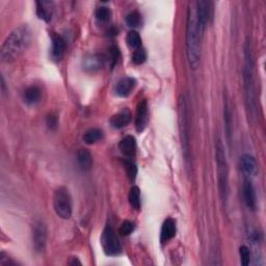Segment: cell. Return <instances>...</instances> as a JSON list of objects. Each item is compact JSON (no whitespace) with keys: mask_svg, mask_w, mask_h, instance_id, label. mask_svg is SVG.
<instances>
[{"mask_svg":"<svg viewBox=\"0 0 266 266\" xmlns=\"http://www.w3.org/2000/svg\"><path fill=\"white\" fill-rule=\"evenodd\" d=\"M224 120H225V129L227 133V139L229 144L232 141V113H231V108L228 98H225L224 102Z\"/></svg>","mask_w":266,"mask_h":266,"instance_id":"21","label":"cell"},{"mask_svg":"<svg viewBox=\"0 0 266 266\" xmlns=\"http://www.w3.org/2000/svg\"><path fill=\"white\" fill-rule=\"evenodd\" d=\"M71 265H75V264H78V265H80L81 264V262L80 261H78V260H77V259H73V261L70 263Z\"/></svg>","mask_w":266,"mask_h":266,"instance_id":"35","label":"cell"},{"mask_svg":"<svg viewBox=\"0 0 266 266\" xmlns=\"http://www.w3.org/2000/svg\"><path fill=\"white\" fill-rule=\"evenodd\" d=\"M126 23L129 27L136 28L141 26L142 24V15L139 12H131L127 15L126 17Z\"/></svg>","mask_w":266,"mask_h":266,"instance_id":"27","label":"cell"},{"mask_svg":"<svg viewBox=\"0 0 266 266\" xmlns=\"http://www.w3.org/2000/svg\"><path fill=\"white\" fill-rule=\"evenodd\" d=\"M136 87V80L132 77H124V78L120 79L116 87L115 92L120 97H128L133 92Z\"/></svg>","mask_w":266,"mask_h":266,"instance_id":"12","label":"cell"},{"mask_svg":"<svg viewBox=\"0 0 266 266\" xmlns=\"http://www.w3.org/2000/svg\"><path fill=\"white\" fill-rule=\"evenodd\" d=\"M242 192H243V200H244L246 207L251 210H255L257 206V196H256L255 187L250 179H244Z\"/></svg>","mask_w":266,"mask_h":266,"instance_id":"11","label":"cell"},{"mask_svg":"<svg viewBox=\"0 0 266 266\" xmlns=\"http://www.w3.org/2000/svg\"><path fill=\"white\" fill-rule=\"evenodd\" d=\"M148 116H149L148 101L145 99H143L140 101L136 109L135 128L137 132H143L145 130V128L148 123Z\"/></svg>","mask_w":266,"mask_h":266,"instance_id":"10","label":"cell"},{"mask_svg":"<svg viewBox=\"0 0 266 266\" xmlns=\"http://www.w3.org/2000/svg\"><path fill=\"white\" fill-rule=\"evenodd\" d=\"M47 126L50 130H56L57 127H58V119H57V116L53 115V114H50L48 117H47Z\"/></svg>","mask_w":266,"mask_h":266,"instance_id":"33","label":"cell"},{"mask_svg":"<svg viewBox=\"0 0 266 266\" xmlns=\"http://www.w3.org/2000/svg\"><path fill=\"white\" fill-rule=\"evenodd\" d=\"M77 162L80 169L84 171H89L93 167V156L88 149H80L77 152Z\"/></svg>","mask_w":266,"mask_h":266,"instance_id":"20","label":"cell"},{"mask_svg":"<svg viewBox=\"0 0 266 266\" xmlns=\"http://www.w3.org/2000/svg\"><path fill=\"white\" fill-rule=\"evenodd\" d=\"M239 255H240V261L243 266H247L251 263V252L248 247L245 245L240 246L239 248Z\"/></svg>","mask_w":266,"mask_h":266,"instance_id":"31","label":"cell"},{"mask_svg":"<svg viewBox=\"0 0 266 266\" xmlns=\"http://www.w3.org/2000/svg\"><path fill=\"white\" fill-rule=\"evenodd\" d=\"M127 44L131 49L137 50L142 48V38L136 30H130L127 34Z\"/></svg>","mask_w":266,"mask_h":266,"instance_id":"25","label":"cell"},{"mask_svg":"<svg viewBox=\"0 0 266 266\" xmlns=\"http://www.w3.org/2000/svg\"><path fill=\"white\" fill-rule=\"evenodd\" d=\"M128 200H129L130 206L134 210H140L142 206L141 201V191L137 186H132L129 192V195H128Z\"/></svg>","mask_w":266,"mask_h":266,"instance_id":"24","label":"cell"},{"mask_svg":"<svg viewBox=\"0 0 266 266\" xmlns=\"http://www.w3.org/2000/svg\"><path fill=\"white\" fill-rule=\"evenodd\" d=\"M101 244L103 251L107 256H118L122 252L121 242H120L115 229L110 225H107L103 230Z\"/></svg>","mask_w":266,"mask_h":266,"instance_id":"7","label":"cell"},{"mask_svg":"<svg viewBox=\"0 0 266 266\" xmlns=\"http://www.w3.org/2000/svg\"><path fill=\"white\" fill-rule=\"evenodd\" d=\"M216 160L219 194L221 200L226 202L229 193V167L224 144L220 140H218L216 145Z\"/></svg>","mask_w":266,"mask_h":266,"instance_id":"5","label":"cell"},{"mask_svg":"<svg viewBox=\"0 0 266 266\" xmlns=\"http://www.w3.org/2000/svg\"><path fill=\"white\" fill-rule=\"evenodd\" d=\"M32 32L27 24H22L11 31L0 49V59L2 63L10 64L19 58L29 47Z\"/></svg>","mask_w":266,"mask_h":266,"instance_id":"1","label":"cell"},{"mask_svg":"<svg viewBox=\"0 0 266 266\" xmlns=\"http://www.w3.org/2000/svg\"><path fill=\"white\" fill-rule=\"evenodd\" d=\"M47 236L48 231L44 222L40 220L34 222L32 227V244L37 253H43L45 251Z\"/></svg>","mask_w":266,"mask_h":266,"instance_id":"8","label":"cell"},{"mask_svg":"<svg viewBox=\"0 0 266 266\" xmlns=\"http://www.w3.org/2000/svg\"><path fill=\"white\" fill-rule=\"evenodd\" d=\"M177 233L176 220L174 218H167L162 224L160 231V242L162 244L169 242L170 239H173Z\"/></svg>","mask_w":266,"mask_h":266,"instance_id":"14","label":"cell"},{"mask_svg":"<svg viewBox=\"0 0 266 266\" xmlns=\"http://www.w3.org/2000/svg\"><path fill=\"white\" fill-rule=\"evenodd\" d=\"M243 88L248 118L255 119L257 116V101L255 88V63L251 42L246 40L244 44L243 63Z\"/></svg>","mask_w":266,"mask_h":266,"instance_id":"3","label":"cell"},{"mask_svg":"<svg viewBox=\"0 0 266 266\" xmlns=\"http://www.w3.org/2000/svg\"><path fill=\"white\" fill-rule=\"evenodd\" d=\"M119 148L125 156L128 158H132L136 153V141L134 136L126 135L121 140L119 144Z\"/></svg>","mask_w":266,"mask_h":266,"instance_id":"17","label":"cell"},{"mask_svg":"<svg viewBox=\"0 0 266 266\" xmlns=\"http://www.w3.org/2000/svg\"><path fill=\"white\" fill-rule=\"evenodd\" d=\"M240 169L246 176H254L257 171V162L254 156L244 154L240 158Z\"/></svg>","mask_w":266,"mask_h":266,"instance_id":"18","label":"cell"},{"mask_svg":"<svg viewBox=\"0 0 266 266\" xmlns=\"http://www.w3.org/2000/svg\"><path fill=\"white\" fill-rule=\"evenodd\" d=\"M179 128L181 135L183 155L187 167L191 166L192 151H191V120L188 103L185 96H181L179 99Z\"/></svg>","mask_w":266,"mask_h":266,"instance_id":"4","label":"cell"},{"mask_svg":"<svg viewBox=\"0 0 266 266\" xmlns=\"http://www.w3.org/2000/svg\"><path fill=\"white\" fill-rule=\"evenodd\" d=\"M16 265L11 259L8 258H3V255L1 254L0 256V266H14Z\"/></svg>","mask_w":266,"mask_h":266,"instance_id":"34","label":"cell"},{"mask_svg":"<svg viewBox=\"0 0 266 266\" xmlns=\"http://www.w3.org/2000/svg\"><path fill=\"white\" fill-rule=\"evenodd\" d=\"M194 8L199 29L201 33L204 34V31L206 27H207V24L211 17L212 3L210 1H204V0H201V1H196L194 3Z\"/></svg>","mask_w":266,"mask_h":266,"instance_id":"9","label":"cell"},{"mask_svg":"<svg viewBox=\"0 0 266 266\" xmlns=\"http://www.w3.org/2000/svg\"><path fill=\"white\" fill-rule=\"evenodd\" d=\"M104 62V58L100 54H93L90 57H87L84 62L85 69H88L90 71H95L100 69Z\"/></svg>","mask_w":266,"mask_h":266,"instance_id":"23","label":"cell"},{"mask_svg":"<svg viewBox=\"0 0 266 266\" xmlns=\"http://www.w3.org/2000/svg\"><path fill=\"white\" fill-rule=\"evenodd\" d=\"M53 207L58 218L69 219L72 217V199L66 187H58L54 192Z\"/></svg>","mask_w":266,"mask_h":266,"instance_id":"6","label":"cell"},{"mask_svg":"<svg viewBox=\"0 0 266 266\" xmlns=\"http://www.w3.org/2000/svg\"><path fill=\"white\" fill-rule=\"evenodd\" d=\"M42 91L37 85H30L23 94V100L28 105H34L41 101Z\"/></svg>","mask_w":266,"mask_h":266,"instance_id":"19","label":"cell"},{"mask_svg":"<svg viewBox=\"0 0 266 266\" xmlns=\"http://www.w3.org/2000/svg\"><path fill=\"white\" fill-rule=\"evenodd\" d=\"M95 17L99 22L106 23L111 18V11L109 10L108 7L100 6L99 8H97V11L95 12Z\"/></svg>","mask_w":266,"mask_h":266,"instance_id":"28","label":"cell"},{"mask_svg":"<svg viewBox=\"0 0 266 266\" xmlns=\"http://www.w3.org/2000/svg\"><path fill=\"white\" fill-rule=\"evenodd\" d=\"M108 54H109V58H110L111 68H114L118 64V61H119L120 56H121V53H120V50L117 46H111L109 48Z\"/></svg>","mask_w":266,"mask_h":266,"instance_id":"32","label":"cell"},{"mask_svg":"<svg viewBox=\"0 0 266 266\" xmlns=\"http://www.w3.org/2000/svg\"><path fill=\"white\" fill-rule=\"evenodd\" d=\"M103 137H104V133L101 129H99V128H91L88 131H85L82 139L87 145H93L102 141Z\"/></svg>","mask_w":266,"mask_h":266,"instance_id":"22","label":"cell"},{"mask_svg":"<svg viewBox=\"0 0 266 266\" xmlns=\"http://www.w3.org/2000/svg\"><path fill=\"white\" fill-rule=\"evenodd\" d=\"M145 59H147V52L144 48H140L137 50H134L132 54V63L135 65H143Z\"/></svg>","mask_w":266,"mask_h":266,"instance_id":"29","label":"cell"},{"mask_svg":"<svg viewBox=\"0 0 266 266\" xmlns=\"http://www.w3.org/2000/svg\"><path fill=\"white\" fill-rule=\"evenodd\" d=\"M124 169L126 170L128 179H129L131 182H134L137 175V167L135 165V162L130 158H126L124 160Z\"/></svg>","mask_w":266,"mask_h":266,"instance_id":"26","label":"cell"},{"mask_svg":"<svg viewBox=\"0 0 266 266\" xmlns=\"http://www.w3.org/2000/svg\"><path fill=\"white\" fill-rule=\"evenodd\" d=\"M131 122V113L128 108H124L110 119V125L115 129H122Z\"/></svg>","mask_w":266,"mask_h":266,"instance_id":"16","label":"cell"},{"mask_svg":"<svg viewBox=\"0 0 266 266\" xmlns=\"http://www.w3.org/2000/svg\"><path fill=\"white\" fill-rule=\"evenodd\" d=\"M135 230V224L133 221L130 220H125L123 221V224L121 225L119 229V233L122 236H129L131 233H133V231Z\"/></svg>","mask_w":266,"mask_h":266,"instance_id":"30","label":"cell"},{"mask_svg":"<svg viewBox=\"0 0 266 266\" xmlns=\"http://www.w3.org/2000/svg\"><path fill=\"white\" fill-rule=\"evenodd\" d=\"M36 4H37V15L39 18L45 22H50L51 19H52L54 11L53 2L42 0V1H37Z\"/></svg>","mask_w":266,"mask_h":266,"instance_id":"15","label":"cell"},{"mask_svg":"<svg viewBox=\"0 0 266 266\" xmlns=\"http://www.w3.org/2000/svg\"><path fill=\"white\" fill-rule=\"evenodd\" d=\"M67 44L63 37L54 34L52 36V47H51V58L55 62H59L64 57Z\"/></svg>","mask_w":266,"mask_h":266,"instance_id":"13","label":"cell"},{"mask_svg":"<svg viewBox=\"0 0 266 266\" xmlns=\"http://www.w3.org/2000/svg\"><path fill=\"white\" fill-rule=\"evenodd\" d=\"M202 36L196 22L195 8L191 4L188 7L186 22V55L188 64L193 70H196L201 63Z\"/></svg>","mask_w":266,"mask_h":266,"instance_id":"2","label":"cell"}]
</instances>
